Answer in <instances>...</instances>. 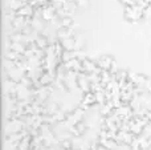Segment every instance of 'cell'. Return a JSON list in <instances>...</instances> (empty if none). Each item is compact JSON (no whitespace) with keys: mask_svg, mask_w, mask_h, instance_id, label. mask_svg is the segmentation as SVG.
<instances>
[{"mask_svg":"<svg viewBox=\"0 0 151 150\" xmlns=\"http://www.w3.org/2000/svg\"><path fill=\"white\" fill-rule=\"evenodd\" d=\"M143 133H145V136H146V137H151V122L149 125H147L146 128H145V130H143Z\"/></svg>","mask_w":151,"mask_h":150,"instance_id":"8992f818","label":"cell"},{"mask_svg":"<svg viewBox=\"0 0 151 150\" xmlns=\"http://www.w3.org/2000/svg\"><path fill=\"white\" fill-rule=\"evenodd\" d=\"M78 87H80V89L82 90L83 93L90 92L91 82H90V80H89L88 73H83V72L78 73Z\"/></svg>","mask_w":151,"mask_h":150,"instance_id":"7a4b0ae2","label":"cell"},{"mask_svg":"<svg viewBox=\"0 0 151 150\" xmlns=\"http://www.w3.org/2000/svg\"><path fill=\"white\" fill-rule=\"evenodd\" d=\"M114 63H115V60H114V57H113V56L104 55V56H101V57L98 58V61H97V65H98L99 68L102 69V71H110Z\"/></svg>","mask_w":151,"mask_h":150,"instance_id":"6da1fadb","label":"cell"},{"mask_svg":"<svg viewBox=\"0 0 151 150\" xmlns=\"http://www.w3.org/2000/svg\"><path fill=\"white\" fill-rule=\"evenodd\" d=\"M74 41H76V49L74 50H81L83 47V44H85V39H83V36L81 33H77L74 36Z\"/></svg>","mask_w":151,"mask_h":150,"instance_id":"5b68a950","label":"cell"},{"mask_svg":"<svg viewBox=\"0 0 151 150\" xmlns=\"http://www.w3.org/2000/svg\"><path fill=\"white\" fill-rule=\"evenodd\" d=\"M146 117L149 118V121L151 122V110H147V113H146Z\"/></svg>","mask_w":151,"mask_h":150,"instance_id":"ba28073f","label":"cell"},{"mask_svg":"<svg viewBox=\"0 0 151 150\" xmlns=\"http://www.w3.org/2000/svg\"><path fill=\"white\" fill-rule=\"evenodd\" d=\"M76 3H77V5H80V7H86V5L89 4V0H76Z\"/></svg>","mask_w":151,"mask_h":150,"instance_id":"52a82bcc","label":"cell"},{"mask_svg":"<svg viewBox=\"0 0 151 150\" xmlns=\"http://www.w3.org/2000/svg\"><path fill=\"white\" fill-rule=\"evenodd\" d=\"M57 37H58V40H60V41H61V40L74 37L73 36V29H70V28H63V27H61V28L57 31Z\"/></svg>","mask_w":151,"mask_h":150,"instance_id":"277c9868","label":"cell"},{"mask_svg":"<svg viewBox=\"0 0 151 150\" xmlns=\"http://www.w3.org/2000/svg\"><path fill=\"white\" fill-rule=\"evenodd\" d=\"M97 150H109V149H107V148H105L104 145H99L98 148H97Z\"/></svg>","mask_w":151,"mask_h":150,"instance_id":"9c48e42d","label":"cell"},{"mask_svg":"<svg viewBox=\"0 0 151 150\" xmlns=\"http://www.w3.org/2000/svg\"><path fill=\"white\" fill-rule=\"evenodd\" d=\"M16 16H21V17H33L35 16V12H33V8H32V5L29 4V3H25V4L23 5V7L20 8V9L16 11Z\"/></svg>","mask_w":151,"mask_h":150,"instance_id":"3957f363","label":"cell"}]
</instances>
